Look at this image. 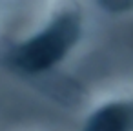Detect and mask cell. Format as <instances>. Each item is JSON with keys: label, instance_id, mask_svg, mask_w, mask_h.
<instances>
[{"label": "cell", "instance_id": "obj_1", "mask_svg": "<svg viewBox=\"0 0 133 131\" xmlns=\"http://www.w3.org/2000/svg\"><path fill=\"white\" fill-rule=\"evenodd\" d=\"M80 35V17L75 11L58 13L51 24L33 37L31 40L18 46L13 53L17 67L28 73H40L55 66L66 57Z\"/></svg>", "mask_w": 133, "mask_h": 131}, {"label": "cell", "instance_id": "obj_2", "mask_svg": "<svg viewBox=\"0 0 133 131\" xmlns=\"http://www.w3.org/2000/svg\"><path fill=\"white\" fill-rule=\"evenodd\" d=\"M84 131H133V102H111L100 107Z\"/></svg>", "mask_w": 133, "mask_h": 131}, {"label": "cell", "instance_id": "obj_3", "mask_svg": "<svg viewBox=\"0 0 133 131\" xmlns=\"http://www.w3.org/2000/svg\"><path fill=\"white\" fill-rule=\"evenodd\" d=\"M100 2L109 9V11H122V9H126L131 2L129 0H100Z\"/></svg>", "mask_w": 133, "mask_h": 131}]
</instances>
